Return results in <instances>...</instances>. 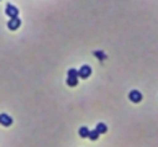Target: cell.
Returning a JSON list of instances; mask_svg holds the SVG:
<instances>
[{
	"label": "cell",
	"mask_w": 158,
	"mask_h": 147,
	"mask_svg": "<svg viewBox=\"0 0 158 147\" xmlns=\"http://www.w3.org/2000/svg\"><path fill=\"white\" fill-rule=\"evenodd\" d=\"M142 93L139 92V90H131V92H129V100L132 101V103H140V101H142Z\"/></svg>",
	"instance_id": "1"
},
{
	"label": "cell",
	"mask_w": 158,
	"mask_h": 147,
	"mask_svg": "<svg viewBox=\"0 0 158 147\" xmlns=\"http://www.w3.org/2000/svg\"><path fill=\"white\" fill-rule=\"evenodd\" d=\"M67 85L69 87H77L78 85V77H67Z\"/></svg>",
	"instance_id": "8"
},
{
	"label": "cell",
	"mask_w": 158,
	"mask_h": 147,
	"mask_svg": "<svg viewBox=\"0 0 158 147\" xmlns=\"http://www.w3.org/2000/svg\"><path fill=\"white\" fill-rule=\"evenodd\" d=\"M93 54H95V56H96V57H98V59H101V61H104V59H106V54L103 52V51H95V52H93Z\"/></svg>",
	"instance_id": "10"
},
{
	"label": "cell",
	"mask_w": 158,
	"mask_h": 147,
	"mask_svg": "<svg viewBox=\"0 0 158 147\" xmlns=\"http://www.w3.org/2000/svg\"><path fill=\"white\" fill-rule=\"evenodd\" d=\"M91 75V67L90 65H82L78 69V78H88Z\"/></svg>",
	"instance_id": "2"
},
{
	"label": "cell",
	"mask_w": 158,
	"mask_h": 147,
	"mask_svg": "<svg viewBox=\"0 0 158 147\" xmlns=\"http://www.w3.org/2000/svg\"><path fill=\"white\" fill-rule=\"evenodd\" d=\"M96 131H98L99 134H106V132H108V126H106L104 123H98V124H96Z\"/></svg>",
	"instance_id": "6"
},
{
	"label": "cell",
	"mask_w": 158,
	"mask_h": 147,
	"mask_svg": "<svg viewBox=\"0 0 158 147\" xmlns=\"http://www.w3.org/2000/svg\"><path fill=\"white\" fill-rule=\"evenodd\" d=\"M7 26H8V30H12V31L18 30V28L21 26V20H20V16H16V18H10V20H8V23H7Z\"/></svg>",
	"instance_id": "3"
},
{
	"label": "cell",
	"mask_w": 158,
	"mask_h": 147,
	"mask_svg": "<svg viewBox=\"0 0 158 147\" xmlns=\"http://www.w3.org/2000/svg\"><path fill=\"white\" fill-rule=\"evenodd\" d=\"M88 134H90V129H88V128H85V126H82L80 129H78V136H80L82 139H85V137H88Z\"/></svg>",
	"instance_id": "7"
},
{
	"label": "cell",
	"mask_w": 158,
	"mask_h": 147,
	"mask_svg": "<svg viewBox=\"0 0 158 147\" xmlns=\"http://www.w3.org/2000/svg\"><path fill=\"white\" fill-rule=\"evenodd\" d=\"M5 13H7L10 18H16V16H18V8L12 3H8L7 7H5Z\"/></svg>",
	"instance_id": "4"
},
{
	"label": "cell",
	"mask_w": 158,
	"mask_h": 147,
	"mask_svg": "<svg viewBox=\"0 0 158 147\" xmlns=\"http://www.w3.org/2000/svg\"><path fill=\"white\" fill-rule=\"evenodd\" d=\"M67 77H78V70H77V69H69V72H67Z\"/></svg>",
	"instance_id": "11"
},
{
	"label": "cell",
	"mask_w": 158,
	"mask_h": 147,
	"mask_svg": "<svg viewBox=\"0 0 158 147\" xmlns=\"http://www.w3.org/2000/svg\"><path fill=\"white\" fill-rule=\"evenodd\" d=\"M12 123H13L12 116H8L7 113H2V115H0V124H2V126L8 128V126H12Z\"/></svg>",
	"instance_id": "5"
},
{
	"label": "cell",
	"mask_w": 158,
	"mask_h": 147,
	"mask_svg": "<svg viewBox=\"0 0 158 147\" xmlns=\"http://www.w3.org/2000/svg\"><path fill=\"white\" fill-rule=\"evenodd\" d=\"M99 137V132L96 131V129H90V134H88V139L90 141H96Z\"/></svg>",
	"instance_id": "9"
}]
</instances>
